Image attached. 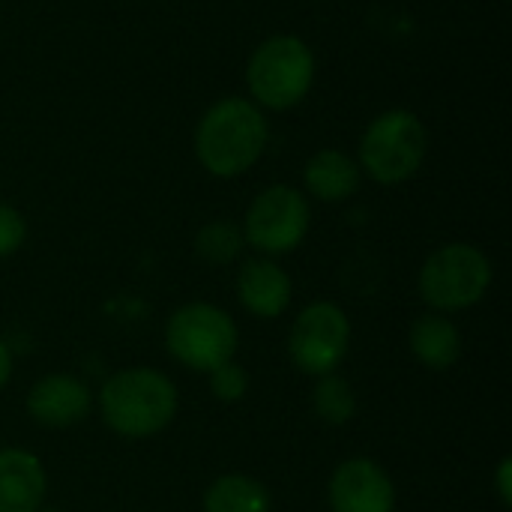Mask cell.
<instances>
[{
  "mask_svg": "<svg viewBox=\"0 0 512 512\" xmlns=\"http://www.w3.org/2000/svg\"><path fill=\"white\" fill-rule=\"evenodd\" d=\"M270 138L264 111L243 96L213 102L195 126V156L213 177H240L249 171Z\"/></svg>",
  "mask_w": 512,
  "mask_h": 512,
  "instance_id": "6da1fadb",
  "label": "cell"
},
{
  "mask_svg": "<svg viewBox=\"0 0 512 512\" xmlns=\"http://www.w3.org/2000/svg\"><path fill=\"white\" fill-rule=\"evenodd\" d=\"M177 387L168 375L135 366L111 375L99 390V411L105 426L129 441L159 435L177 417Z\"/></svg>",
  "mask_w": 512,
  "mask_h": 512,
  "instance_id": "7a4b0ae2",
  "label": "cell"
},
{
  "mask_svg": "<svg viewBox=\"0 0 512 512\" xmlns=\"http://www.w3.org/2000/svg\"><path fill=\"white\" fill-rule=\"evenodd\" d=\"M315 81L312 48L291 33H279L255 45L246 63V84L252 102L270 111H288L300 105Z\"/></svg>",
  "mask_w": 512,
  "mask_h": 512,
  "instance_id": "3957f363",
  "label": "cell"
},
{
  "mask_svg": "<svg viewBox=\"0 0 512 512\" xmlns=\"http://www.w3.org/2000/svg\"><path fill=\"white\" fill-rule=\"evenodd\" d=\"M429 150V132L423 120L408 108H390L378 114L360 138V171L381 186L411 180Z\"/></svg>",
  "mask_w": 512,
  "mask_h": 512,
  "instance_id": "277c9868",
  "label": "cell"
},
{
  "mask_svg": "<svg viewBox=\"0 0 512 512\" xmlns=\"http://www.w3.org/2000/svg\"><path fill=\"white\" fill-rule=\"evenodd\" d=\"M492 261L471 243L435 249L420 270V294L435 312H462L477 306L492 285Z\"/></svg>",
  "mask_w": 512,
  "mask_h": 512,
  "instance_id": "5b68a950",
  "label": "cell"
},
{
  "mask_svg": "<svg viewBox=\"0 0 512 512\" xmlns=\"http://www.w3.org/2000/svg\"><path fill=\"white\" fill-rule=\"evenodd\" d=\"M237 342L240 333L234 318L213 303H186L165 324L168 354L192 372H213L234 360Z\"/></svg>",
  "mask_w": 512,
  "mask_h": 512,
  "instance_id": "8992f818",
  "label": "cell"
},
{
  "mask_svg": "<svg viewBox=\"0 0 512 512\" xmlns=\"http://www.w3.org/2000/svg\"><path fill=\"white\" fill-rule=\"evenodd\" d=\"M312 225L309 201L300 189L276 183L267 186L246 210L243 219V237L252 249H258L264 258L294 252Z\"/></svg>",
  "mask_w": 512,
  "mask_h": 512,
  "instance_id": "52a82bcc",
  "label": "cell"
},
{
  "mask_svg": "<svg viewBox=\"0 0 512 512\" xmlns=\"http://www.w3.org/2000/svg\"><path fill=\"white\" fill-rule=\"evenodd\" d=\"M351 348V321L345 315V309H339L330 300H318L309 303L288 336V354L291 363L303 372V375H333L339 369V363L348 357Z\"/></svg>",
  "mask_w": 512,
  "mask_h": 512,
  "instance_id": "ba28073f",
  "label": "cell"
},
{
  "mask_svg": "<svg viewBox=\"0 0 512 512\" xmlns=\"http://www.w3.org/2000/svg\"><path fill=\"white\" fill-rule=\"evenodd\" d=\"M333 512H393L396 486L390 474L372 459H345L330 477Z\"/></svg>",
  "mask_w": 512,
  "mask_h": 512,
  "instance_id": "9c48e42d",
  "label": "cell"
},
{
  "mask_svg": "<svg viewBox=\"0 0 512 512\" xmlns=\"http://www.w3.org/2000/svg\"><path fill=\"white\" fill-rule=\"evenodd\" d=\"M93 393L72 375H45L27 393V414L45 429H69L87 420Z\"/></svg>",
  "mask_w": 512,
  "mask_h": 512,
  "instance_id": "30bf717a",
  "label": "cell"
},
{
  "mask_svg": "<svg viewBox=\"0 0 512 512\" xmlns=\"http://www.w3.org/2000/svg\"><path fill=\"white\" fill-rule=\"evenodd\" d=\"M291 276L273 258H249L237 273V297L255 318H279L291 306Z\"/></svg>",
  "mask_w": 512,
  "mask_h": 512,
  "instance_id": "8fae6325",
  "label": "cell"
},
{
  "mask_svg": "<svg viewBox=\"0 0 512 512\" xmlns=\"http://www.w3.org/2000/svg\"><path fill=\"white\" fill-rule=\"evenodd\" d=\"M45 501L42 462L18 447L0 450V512H36Z\"/></svg>",
  "mask_w": 512,
  "mask_h": 512,
  "instance_id": "7c38bea8",
  "label": "cell"
},
{
  "mask_svg": "<svg viewBox=\"0 0 512 512\" xmlns=\"http://www.w3.org/2000/svg\"><path fill=\"white\" fill-rule=\"evenodd\" d=\"M360 180H363L360 165L342 150H318L303 168V183L309 195L327 204L351 198L360 189Z\"/></svg>",
  "mask_w": 512,
  "mask_h": 512,
  "instance_id": "4fadbf2b",
  "label": "cell"
},
{
  "mask_svg": "<svg viewBox=\"0 0 512 512\" xmlns=\"http://www.w3.org/2000/svg\"><path fill=\"white\" fill-rule=\"evenodd\" d=\"M408 342H411V354L432 372H447L462 357V333L441 312H429L417 318L411 324Z\"/></svg>",
  "mask_w": 512,
  "mask_h": 512,
  "instance_id": "5bb4252c",
  "label": "cell"
},
{
  "mask_svg": "<svg viewBox=\"0 0 512 512\" xmlns=\"http://www.w3.org/2000/svg\"><path fill=\"white\" fill-rule=\"evenodd\" d=\"M273 498L264 483L246 474H225L204 492V512H270Z\"/></svg>",
  "mask_w": 512,
  "mask_h": 512,
  "instance_id": "9a60e30c",
  "label": "cell"
},
{
  "mask_svg": "<svg viewBox=\"0 0 512 512\" xmlns=\"http://www.w3.org/2000/svg\"><path fill=\"white\" fill-rule=\"evenodd\" d=\"M312 408L315 414L330 423V426H345L354 420L357 414V396H354V387L339 378V375H324L318 378L315 384V393H312Z\"/></svg>",
  "mask_w": 512,
  "mask_h": 512,
  "instance_id": "2e32d148",
  "label": "cell"
},
{
  "mask_svg": "<svg viewBox=\"0 0 512 512\" xmlns=\"http://www.w3.org/2000/svg\"><path fill=\"white\" fill-rule=\"evenodd\" d=\"M243 246V228H237L234 222H210L195 237V252L207 264H231L243 252Z\"/></svg>",
  "mask_w": 512,
  "mask_h": 512,
  "instance_id": "e0dca14e",
  "label": "cell"
},
{
  "mask_svg": "<svg viewBox=\"0 0 512 512\" xmlns=\"http://www.w3.org/2000/svg\"><path fill=\"white\" fill-rule=\"evenodd\" d=\"M207 375H210V393H213L219 402H225V405L240 402V399L246 396V390H249V375H246V369H243L240 363H234V360L216 366V369L207 372Z\"/></svg>",
  "mask_w": 512,
  "mask_h": 512,
  "instance_id": "ac0fdd59",
  "label": "cell"
},
{
  "mask_svg": "<svg viewBox=\"0 0 512 512\" xmlns=\"http://www.w3.org/2000/svg\"><path fill=\"white\" fill-rule=\"evenodd\" d=\"M27 237V222L24 216L12 207L0 201V258H9L21 249Z\"/></svg>",
  "mask_w": 512,
  "mask_h": 512,
  "instance_id": "d6986e66",
  "label": "cell"
},
{
  "mask_svg": "<svg viewBox=\"0 0 512 512\" xmlns=\"http://www.w3.org/2000/svg\"><path fill=\"white\" fill-rule=\"evenodd\" d=\"M512 459L510 456H504L501 459V465H498V477H495V483H498V495H501V501H504V507H510L512 504Z\"/></svg>",
  "mask_w": 512,
  "mask_h": 512,
  "instance_id": "ffe728a7",
  "label": "cell"
},
{
  "mask_svg": "<svg viewBox=\"0 0 512 512\" xmlns=\"http://www.w3.org/2000/svg\"><path fill=\"white\" fill-rule=\"evenodd\" d=\"M9 378H12V351H9V345L0 339V390L9 384Z\"/></svg>",
  "mask_w": 512,
  "mask_h": 512,
  "instance_id": "44dd1931",
  "label": "cell"
},
{
  "mask_svg": "<svg viewBox=\"0 0 512 512\" xmlns=\"http://www.w3.org/2000/svg\"><path fill=\"white\" fill-rule=\"evenodd\" d=\"M36 512H60V510H54V507H39Z\"/></svg>",
  "mask_w": 512,
  "mask_h": 512,
  "instance_id": "7402d4cb",
  "label": "cell"
}]
</instances>
